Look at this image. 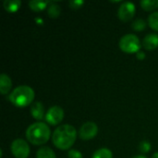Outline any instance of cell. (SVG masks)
I'll return each instance as SVG.
<instances>
[{"label": "cell", "mask_w": 158, "mask_h": 158, "mask_svg": "<svg viewBox=\"0 0 158 158\" xmlns=\"http://www.w3.org/2000/svg\"><path fill=\"white\" fill-rule=\"evenodd\" d=\"M77 131L75 128L69 124L57 127L53 133V143L60 150L69 149L75 143Z\"/></svg>", "instance_id": "cell-1"}, {"label": "cell", "mask_w": 158, "mask_h": 158, "mask_svg": "<svg viewBox=\"0 0 158 158\" xmlns=\"http://www.w3.org/2000/svg\"><path fill=\"white\" fill-rule=\"evenodd\" d=\"M51 136L50 128L44 122H36L29 126L26 131L27 140L34 145H42L48 142Z\"/></svg>", "instance_id": "cell-2"}, {"label": "cell", "mask_w": 158, "mask_h": 158, "mask_svg": "<svg viewBox=\"0 0 158 158\" xmlns=\"http://www.w3.org/2000/svg\"><path fill=\"white\" fill-rule=\"evenodd\" d=\"M8 99L18 107H25L32 103L34 99V91L30 86L21 85L12 91Z\"/></svg>", "instance_id": "cell-3"}, {"label": "cell", "mask_w": 158, "mask_h": 158, "mask_svg": "<svg viewBox=\"0 0 158 158\" xmlns=\"http://www.w3.org/2000/svg\"><path fill=\"white\" fill-rule=\"evenodd\" d=\"M120 49L128 54L138 53L141 49V42L135 34H126L119 41Z\"/></svg>", "instance_id": "cell-4"}, {"label": "cell", "mask_w": 158, "mask_h": 158, "mask_svg": "<svg viewBox=\"0 0 158 158\" xmlns=\"http://www.w3.org/2000/svg\"><path fill=\"white\" fill-rule=\"evenodd\" d=\"M11 152L16 158H27L30 155V147L26 141L17 139L11 143Z\"/></svg>", "instance_id": "cell-5"}, {"label": "cell", "mask_w": 158, "mask_h": 158, "mask_svg": "<svg viewBox=\"0 0 158 158\" xmlns=\"http://www.w3.org/2000/svg\"><path fill=\"white\" fill-rule=\"evenodd\" d=\"M63 118H64V111L60 106H57L50 107L45 114L46 122L54 126L59 124L62 121Z\"/></svg>", "instance_id": "cell-6"}, {"label": "cell", "mask_w": 158, "mask_h": 158, "mask_svg": "<svg viewBox=\"0 0 158 158\" xmlns=\"http://www.w3.org/2000/svg\"><path fill=\"white\" fill-rule=\"evenodd\" d=\"M98 132V127L94 122H86L84 123L79 131V136L81 139L84 141H88L91 139H94Z\"/></svg>", "instance_id": "cell-7"}, {"label": "cell", "mask_w": 158, "mask_h": 158, "mask_svg": "<svg viewBox=\"0 0 158 158\" xmlns=\"http://www.w3.org/2000/svg\"><path fill=\"white\" fill-rule=\"evenodd\" d=\"M135 5L131 2H123L118 11V16L122 21L131 20L135 14Z\"/></svg>", "instance_id": "cell-8"}, {"label": "cell", "mask_w": 158, "mask_h": 158, "mask_svg": "<svg viewBox=\"0 0 158 158\" xmlns=\"http://www.w3.org/2000/svg\"><path fill=\"white\" fill-rule=\"evenodd\" d=\"M143 45L146 50H155L158 47V34L149 33L147 34L143 41Z\"/></svg>", "instance_id": "cell-9"}, {"label": "cell", "mask_w": 158, "mask_h": 158, "mask_svg": "<svg viewBox=\"0 0 158 158\" xmlns=\"http://www.w3.org/2000/svg\"><path fill=\"white\" fill-rule=\"evenodd\" d=\"M31 113L35 119H43L44 117V107L43 104L41 102H35L34 104H32L31 106Z\"/></svg>", "instance_id": "cell-10"}, {"label": "cell", "mask_w": 158, "mask_h": 158, "mask_svg": "<svg viewBox=\"0 0 158 158\" xmlns=\"http://www.w3.org/2000/svg\"><path fill=\"white\" fill-rule=\"evenodd\" d=\"M12 87V81L10 78L3 73L0 76V92L2 94H6Z\"/></svg>", "instance_id": "cell-11"}, {"label": "cell", "mask_w": 158, "mask_h": 158, "mask_svg": "<svg viewBox=\"0 0 158 158\" xmlns=\"http://www.w3.org/2000/svg\"><path fill=\"white\" fill-rule=\"evenodd\" d=\"M48 4H51L50 1H41V0H32L29 2V6L31 10L39 12L48 7Z\"/></svg>", "instance_id": "cell-12"}, {"label": "cell", "mask_w": 158, "mask_h": 158, "mask_svg": "<svg viewBox=\"0 0 158 158\" xmlns=\"http://www.w3.org/2000/svg\"><path fill=\"white\" fill-rule=\"evenodd\" d=\"M21 5L20 0H5L4 2V7L6 11L13 13L16 12Z\"/></svg>", "instance_id": "cell-13"}, {"label": "cell", "mask_w": 158, "mask_h": 158, "mask_svg": "<svg viewBox=\"0 0 158 158\" xmlns=\"http://www.w3.org/2000/svg\"><path fill=\"white\" fill-rule=\"evenodd\" d=\"M36 158H56L55 152L49 147H42L37 151Z\"/></svg>", "instance_id": "cell-14"}, {"label": "cell", "mask_w": 158, "mask_h": 158, "mask_svg": "<svg viewBox=\"0 0 158 158\" xmlns=\"http://www.w3.org/2000/svg\"><path fill=\"white\" fill-rule=\"evenodd\" d=\"M140 4L146 11H151L158 7V0H143Z\"/></svg>", "instance_id": "cell-15"}, {"label": "cell", "mask_w": 158, "mask_h": 158, "mask_svg": "<svg viewBox=\"0 0 158 158\" xmlns=\"http://www.w3.org/2000/svg\"><path fill=\"white\" fill-rule=\"evenodd\" d=\"M93 158H113V154L107 148H101L94 153Z\"/></svg>", "instance_id": "cell-16"}, {"label": "cell", "mask_w": 158, "mask_h": 158, "mask_svg": "<svg viewBox=\"0 0 158 158\" xmlns=\"http://www.w3.org/2000/svg\"><path fill=\"white\" fill-rule=\"evenodd\" d=\"M47 12L50 18H57L60 15V6L56 3H51L47 8Z\"/></svg>", "instance_id": "cell-17"}, {"label": "cell", "mask_w": 158, "mask_h": 158, "mask_svg": "<svg viewBox=\"0 0 158 158\" xmlns=\"http://www.w3.org/2000/svg\"><path fill=\"white\" fill-rule=\"evenodd\" d=\"M148 23L149 26L153 29L158 31V11L152 13L149 18H148Z\"/></svg>", "instance_id": "cell-18"}, {"label": "cell", "mask_w": 158, "mask_h": 158, "mask_svg": "<svg viewBox=\"0 0 158 158\" xmlns=\"http://www.w3.org/2000/svg\"><path fill=\"white\" fill-rule=\"evenodd\" d=\"M145 27H146V22L143 19H138L132 23V28L137 31H143L145 29Z\"/></svg>", "instance_id": "cell-19"}, {"label": "cell", "mask_w": 158, "mask_h": 158, "mask_svg": "<svg viewBox=\"0 0 158 158\" xmlns=\"http://www.w3.org/2000/svg\"><path fill=\"white\" fill-rule=\"evenodd\" d=\"M151 149V144L149 142L147 141H143L141 143H140V150L143 152V153H147L149 152Z\"/></svg>", "instance_id": "cell-20"}, {"label": "cell", "mask_w": 158, "mask_h": 158, "mask_svg": "<svg viewBox=\"0 0 158 158\" xmlns=\"http://www.w3.org/2000/svg\"><path fill=\"white\" fill-rule=\"evenodd\" d=\"M83 3H84V2H83L82 0H71V1L69 2V6H70L71 8L77 9V8L81 7V6L83 5Z\"/></svg>", "instance_id": "cell-21"}, {"label": "cell", "mask_w": 158, "mask_h": 158, "mask_svg": "<svg viewBox=\"0 0 158 158\" xmlns=\"http://www.w3.org/2000/svg\"><path fill=\"white\" fill-rule=\"evenodd\" d=\"M68 158H83L81 152L77 150H70L68 154Z\"/></svg>", "instance_id": "cell-22"}, {"label": "cell", "mask_w": 158, "mask_h": 158, "mask_svg": "<svg viewBox=\"0 0 158 158\" xmlns=\"http://www.w3.org/2000/svg\"><path fill=\"white\" fill-rule=\"evenodd\" d=\"M137 57H138V59H140V60H143V59H144V57H145V54L143 53V52H138L137 53Z\"/></svg>", "instance_id": "cell-23"}, {"label": "cell", "mask_w": 158, "mask_h": 158, "mask_svg": "<svg viewBox=\"0 0 158 158\" xmlns=\"http://www.w3.org/2000/svg\"><path fill=\"white\" fill-rule=\"evenodd\" d=\"M132 158H147L145 156H141V155H139V156H134V157Z\"/></svg>", "instance_id": "cell-24"}, {"label": "cell", "mask_w": 158, "mask_h": 158, "mask_svg": "<svg viewBox=\"0 0 158 158\" xmlns=\"http://www.w3.org/2000/svg\"><path fill=\"white\" fill-rule=\"evenodd\" d=\"M152 158H158V152L157 153H156V154H154V156H153V157Z\"/></svg>", "instance_id": "cell-25"}]
</instances>
